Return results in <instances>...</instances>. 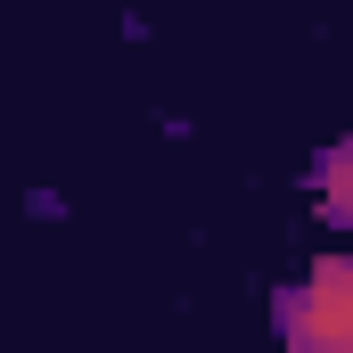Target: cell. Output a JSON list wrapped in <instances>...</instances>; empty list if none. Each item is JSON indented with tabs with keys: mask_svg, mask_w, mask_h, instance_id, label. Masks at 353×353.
<instances>
[{
	"mask_svg": "<svg viewBox=\"0 0 353 353\" xmlns=\"http://www.w3.org/2000/svg\"><path fill=\"white\" fill-rule=\"evenodd\" d=\"M312 197H321V214H329V222H345V230H353V148L312 157Z\"/></svg>",
	"mask_w": 353,
	"mask_h": 353,
	"instance_id": "obj_2",
	"label": "cell"
},
{
	"mask_svg": "<svg viewBox=\"0 0 353 353\" xmlns=\"http://www.w3.org/2000/svg\"><path fill=\"white\" fill-rule=\"evenodd\" d=\"M271 312H279V345L288 353H353V255L312 263V279L288 288Z\"/></svg>",
	"mask_w": 353,
	"mask_h": 353,
	"instance_id": "obj_1",
	"label": "cell"
}]
</instances>
